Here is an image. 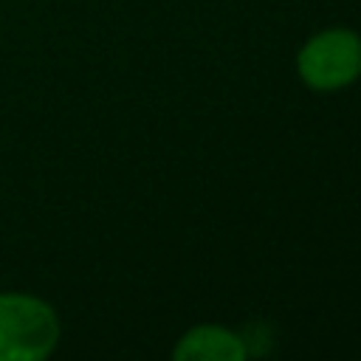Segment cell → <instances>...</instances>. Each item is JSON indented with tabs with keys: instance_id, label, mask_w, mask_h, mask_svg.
Here are the masks:
<instances>
[{
	"instance_id": "cell-1",
	"label": "cell",
	"mask_w": 361,
	"mask_h": 361,
	"mask_svg": "<svg viewBox=\"0 0 361 361\" xmlns=\"http://www.w3.org/2000/svg\"><path fill=\"white\" fill-rule=\"evenodd\" d=\"M62 336L56 307L25 290H0V361H42Z\"/></svg>"
},
{
	"instance_id": "cell-2",
	"label": "cell",
	"mask_w": 361,
	"mask_h": 361,
	"mask_svg": "<svg viewBox=\"0 0 361 361\" xmlns=\"http://www.w3.org/2000/svg\"><path fill=\"white\" fill-rule=\"evenodd\" d=\"M299 79L319 93H333L361 76V37L353 28H324L296 54Z\"/></svg>"
},
{
	"instance_id": "cell-3",
	"label": "cell",
	"mask_w": 361,
	"mask_h": 361,
	"mask_svg": "<svg viewBox=\"0 0 361 361\" xmlns=\"http://www.w3.org/2000/svg\"><path fill=\"white\" fill-rule=\"evenodd\" d=\"M248 355L245 338L220 324H197L180 336L172 350L178 361H243Z\"/></svg>"
}]
</instances>
